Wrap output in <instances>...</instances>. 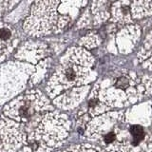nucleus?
<instances>
[{
	"instance_id": "1",
	"label": "nucleus",
	"mask_w": 152,
	"mask_h": 152,
	"mask_svg": "<svg viewBox=\"0 0 152 152\" xmlns=\"http://www.w3.org/2000/svg\"><path fill=\"white\" fill-rule=\"evenodd\" d=\"M68 130L69 123L66 118L50 114L43 117L34 130L30 132L27 142L38 152H49L60 145L68 136Z\"/></svg>"
},
{
	"instance_id": "2",
	"label": "nucleus",
	"mask_w": 152,
	"mask_h": 152,
	"mask_svg": "<svg viewBox=\"0 0 152 152\" xmlns=\"http://www.w3.org/2000/svg\"><path fill=\"white\" fill-rule=\"evenodd\" d=\"M28 135L14 121H0V152H18L26 145Z\"/></svg>"
},
{
	"instance_id": "3",
	"label": "nucleus",
	"mask_w": 152,
	"mask_h": 152,
	"mask_svg": "<svg viewBox=\"0 0 152 152\" xmlns=\"http://www.w3.org/2000/svg\"><path fill=\"white\" fill-rule=\"evenodd\" d=\"M47 108L41 104L40 100L31 97H25L22 100L14 102L11 107L6 108V114L18 122H28L34 114Z\"/></svg>"
},
{
	"instance_id": "4",
	"label": "nucleus",
	"mask_w": 152,
	"mask_h": 152,
	"mask_svg": "<svg viewBox=\"0 0 152 152\" xmlns=\"http://www.w3.org/2000/svg\"><path fill=\"white\" fill-rule=\"evenodd\" d=\"M130 133H131V136L133 138V141H132V144L134 145H138L142 142V140L144 139V136H145V132L142 127L140 126H132L130 127Z\"/></svg>"
},
{
	"instance_id": "5",
	"label": "nucleus",
	"mask_w": 152,
	"mask_h": 152,
	"mask_svg": "<svg viewBox=\"0 0 152 152\" xmlns=\"http://www.w3.org/2000/svg\"><path fill=\"white\" fill-rule=\"evenodd\" d=\"M64 78L65 81H66L68 83H73L75 82L78 78V72L74 68L69 66L66 68L64 71Z\"/></svg>"
},
{
	"instance_id": "6",
	"label": "nucleus",
	"mask_w": 152,
	"mask_h": 152,
	"mask_svg": "<svg viewBox=\"0 0 152 152\" xmlns=\"http://www.w3.org/2000/svg\"><path fill=\"white\" fill-rule=\"evenodd\" d=\"M114 86L117 88L126 89V88L129 87V79L126 77V76H120V77L116 79Z\"/></svg>"
},
{
	"instance_id": "7",
	"label": "nucleus",
	"mask_w": 152,
	"mask_h": 152,
	"mask_svg": "<svg viewBox=\"0 0 152 152\" xmlns=\"http://www.w3.org/2000/svg\"><path fill=\"white\" fill-rule=\"evenodd\" d=\"M115 139H116L115 132H113V131L108 132L104 136V142L106 145H110L111 142H113L114 141H115Z\"/></svg>"
},
{
	"instance_id": "8",
	"label": "nucleus",
	"mask_w": 152,
	"mask_h": 152,
	"mask_svg": "<svg viewBox=\"0 0 152 152\" xmlns=\"http://www.w3.org/2000/svg\"><path fill=\"white\" fill-rule=\"evenodd\" d=\"M10 35H11V32H10L8 30H6V28L0 30V38H2V39H8Z\"/></svg>"
},
{
	"instance_id": "9",
	"label": "nucleus",
	"mask_w": 152,
	"mask_h": 152,
	"mask_svg": "<svg viewBox=\"0 0 152 152\" xmlns=\"http://www.w3.org/2000/svg\"><path fill=\"white\" fill-rule=\"evenodd\" d=\"M150 2H151V4H152V0H150Z\"/></svg>"
}]
</instances>
